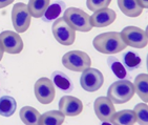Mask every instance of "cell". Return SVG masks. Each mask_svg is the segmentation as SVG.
I'll use <instances>...</instances> for the list:
<instances>
[{
	"label": "cell",
	"mask_w": 148,
	"mask_h": 125,
	"mask_svg": "<svg viewBox=\"0 0 148 125\" xmlns=\"http://www.w3.org/2000/svg\"><path fill=\"white\" fill-rule=\"evenodd\" d=\"M92 45L99 53L107 55L118 54L127 47L126 43L123 41L121 35L118 32H106L99 34L95 37Z\"/></svg>",
	"instance_id": "6da1fadb"
},
{
	"label": "cell",
	"mask_w": 148,
	"mask_h": 125,
	"mask_svg": "<svg viewBox=\"0 0 148 125\" xmlns=\"http://www.w3.org/2000/svg\"><path fill=\"white\" fill-rule=\"evenodd\" d=\"M134 94L136 91L134 83H131L129 80L120 79L108 87L107 98L114 104H124L128 102Z\"/></svg>",
	"instance_id": "7a4b0ae2"
},
{
	"label": "cell",
	"mask_w": 148,
	"mask_h": 125,
	"mask_svg": "<svg viewBox=\"0 0 148 125\" xmlns=\"http://www.w3.org/2000/svg\"><path fill=\"white\" fill-rule=\"evenodd\" d=\"M89 16L86 12L78 8H69L63 15V19L76 32H90L92 26L90 24Z\"/></svg>",
	"instance_id": "3957f363"
},
{
	"label": "cell",
	"mask_w": 148,
	"mask_h": 125,
	"mask_svg": "<svg viewBox=\"0 0 148 125\" xmlns=\"http://www.w3.org/2000/svg\"><path fill=\"white\" fill-rule=\"evenodd\" d=\"M62 64L69 71L82 73L91 65V60L88 55L82 51H71L62 57Z\"/></svg>",
	"instance_id": "277c9868"
},
{
	"label": "cell",
	"mask_w": 148,
	"mask_h": 125,
	"mask_svg": "<svg viewBox=\"0 0 148 125\" xmlns=\"http://www.w3.org/2000/svg\"><path fill=\"white\" fill-rule=\"evenodd\" d=\"M32 16L27 4L22 2L16 3L12 9V23L18 34H22L29 30Z\"/></svg>",
	"instance_id": "5b68a950"
},
{
	"label": "cell",
	"mask_w": 148,
	"mask_h": 125,
	"mask_svg": "<svg viewBox=\"0 0 148 125\" xmlns=\"http://www.w3.org/2000/svg\"><path fill=\"white\" fill-rule=\"evenodd\" d=\"M126 45L134 48H144L148 44L147 32L137 26H126L120 33Z\"/></svg>",
	"instance_id": "8992f818"
},
{
	"label": "cell",
	"mask_w": 148,
	"mask_h": 125,
	"mask_svg": "<svg viewBox=\"0 0 148 125\" xmlns=\"http://www.w3.org/2000/svg\"><path fill=\"white\" fill-rule=\"evenodd\" d=\"M51 32L55 39L62 45H71L76 39V31L67 24L65 20L58 18L51 26Z\"/></svg>",
	"instance_id": "52a82bcc"
},
{
	"label": "cell",
	"mask_w": 148,
	"mask_h": 125,
	"mask_svg": "<svg viewBox=\"0 0 148 125\" xmlns=\"http://www.w3.org/2000/svg\"><path fill=\"white\" fill-rule=\"evenodd\" d=\"M34 93L36 99L41 104H49L54 101L56 96L54 83L51 79L42 77L36 81L34 85Z\"/></svg>",
	"instance_id": "ba28073f"
},
{
	"label": "cell",
	"mask_w": 148,
	"mask_h": 125,
	"mask_svg": "<svg viewBox=\"0 0 148 125\" xmlns=\"http://www.w3.org/2000/svg\"><path fill=\"white\" fill-rule=\"evenodd\" d=\"M103 83H104V77L99 69L88 67L82 71L80 78V84L84 91L88 93H95L102 87Z\"/></svg>",
	"instance_id": "9c48e42d"
},
{
	"label": "cell",
	"mask_w": 148,
	"mask_h": 125,
	"mask_svg": "<svg viewBox=\"0 0 148 125\" xmlns=\"http://www.w3.org/2000/svg\"><path fill=\"white\" fill-rule=\"evenodd\" d=\"M0 43L4 49V53L8 54H20L23 49L22 38L17 32L4 31L0 33Z\"/></svg>",
	"instance_id": "30bf717a"
},
{
	"label": "cell",
	"mask_w": 148,
	"mask_h": 125,
	"mask_svg": "<svg viewBox=\"0 0 148 125\" xmlns=\"http://www.w3.org/2000/svg\"><path fill=\"white\" fill-rule=\"evenodd\" d=\"M94 109L96 116L102 123H110L112 116L116 113L114 103L107 97H99L94 103Z\"/></svg>",
	"instance_id": "8fae6325"
},
{
	"label": "cell",
	"mask_w": 148,
	"mask_h": 125,
	"mask_svg": "<svg viewBox=\"0 0 148 125\" xmlns=\"http://www.w3.org/2000/svg\"><path fill=\"white\" fill-rule=\"evenodd\" d=\"M59 111L64 114V116L76 117L83 111L82 101L73 96H63L59 100Z\"/></svg>",
	"instance_id": "7c38bea8"
},
{
	"label": "cell",
	"mask_w": 148,
	"mask_h": 125,
	"mask_svg": "<svg viewBox=\"0 0 148 125\" xmlns=\"http://www.w3.org/2000/svg\"><path fill=\"white\" fill-rule=\"evenodd\" d=\"M116 17L117 14L114 10L104 8L94 12V14L89 17V20L92 27H106L114 22Z\"/></svg>",
	"instance_id": "4fadbf2b"
},
{
	"label": "cell",
	"mask_w": 148,
	"mask_h": 125,
	"mask_svg": "<svg viewBox=\"0 0 148 125\" xmlns=\"http://www.w3.org/2000/svg\"><path fill=\"white\" fill-rule=\"evenodd\" d=\"M118 5L123 14L131 18L139 17L143 12L137 0H118Z\"/></svg>",
	"instance_id": "5bb4252c"
},
{
	"label": "cell",
	"mask_w": 148,
	"mask_h": 125,
	"mask_svg": "<svg viewBox=\"0 0 148 125\" xmlns=\"http://www.w3.org/2000/svg\"><path fill=\"white\" fill-rule=\"evenodd\" d=\"M53 78V83L54 85H56L60 91H64V93H71L74 89V83L71 81V78L67 77V75H65L63 71H56L51 75Z\"/></svg>",
	"instance_id": "9a60e30c"
},
{
	"label": "cell",
	"mask_w": 148,
	"mask_h": 125,
	"mask_svg": "<svg viewBox=\"0 0 148 125\" xmlns=\"http://www.w3.org/2000/svg\"><path fill=\"white\" fill-rule=\"evenodd\" d=\"M110 123L114 125H132L137 123V118L134 111L124 109V111L114 113L110 120Z\"/></svg>",
	"instance_id": "2e32d148"
},
{
	"label": "cell",
	"mask_w": 148,
	"mask_h": 125,
	"mask_svg": "<svg viewBox=\"0 0 148 125\" xmlns=\"http://www.w3.org/2000/svg\"><path fill=\"white\" fill-rule=\"evenodd\" d=\"M65 120V116L60 111H49L40 116L39 125H61Z\"/></svg>",
	"instance_id": "e0dca14e"
},
{
	"label": "cell",
	"mask_w": 148,
	"mask_h": 125,
	"mask_svg": "<svg viewBox=\"0 0 148 125\" xmlns=\"http://www.w3.org/2000/svg\"><path fill=\"white\" fill-rule=\"evenodd\" d=\"M64 9H65V3L63 1H60V0L56 1V2L51 3L47 6V9L45 10L41 19L44 22H51L53 20H56L60 17V15Z\"/></svg>",
	"instance_id": "ac0fdd59"
},
{
	"label": "cell",
	"mask_w": 148,
	"mask_h": 125,
	"mask_svg": "<svg viewBox=\"0 0 148 125\" xmlns=\"http://www.w3.org/2000/svg\"><path fill=\"white\" fill-rule=\"evenodd\" d=\"M134 91L138 94V96L141 98L142 101L147 103L148 101V75L147 74H140L137 76L134 83Z\"/></svg>",
	"instance_id": "d6986e66"
},
{
	"label": "cell",
	"mask_w": 148,
	"mask_h": 125,
	"mask_svg": "<svg viewBox=\"0 0 148 125\" xmlns=\"http://www.w3.org/2000/svg\"><path fill=\"white\" fill-rule=\"evenodd\" d=\"M20 119L24 124L29 125H35L38 124L40 119V113L36 108L32 107V106H24L20 109L19 111Z\"/></svg>",
	"instance_id": "ffe728a7"
},
{
	"label": "cell",
	"mask_w": 148,
	"mask_h": 125,
	"mask_svg": "<svg viewBox=\"0 0 148 125\" xmlns=\"http://www.w3.org/2000/svg\"><path fill=\"white\" fill-rule=\"evenodd\" d=\"M17 109L16 100L11 96H2L0 98V115L2 117H11Z\"/></svg>",
	"instance_id": "44dd1931"
},
{
	"label": "cell",
	"mask_w": 148,
	"mask_h": 125,
	"mask_svg": "<svg viewBox=\"0 0 148 125\" xmlns=\"http://www.w3.org/2000/svg\"><path fill=\"white\" fill-rule=\"evenodd\" d=\"M51 0H29V11L31 16L34 18H41L45 10L49 5Z\"/></svg>",
	"instance_id": "7402d4cb"
},
{
	"label": "cell",
	"mask_w": 148,
	"mask_h": 125,
	"mask_svg": "<svg viewBox=\"0 0 148 125\" xmlns=\"http://www.w3.org/2000/svg\"><path fill=\"white\" fill-rule=\"evenodd\" d=\"M142 64V59L140 55L134 52H127L123 55V65L125 66L128 71H132L137 69Z\"/></svg>",
	"instance_id": "603a6c76"
},
{
	"label": "cell",
	"mask_w": 148,
	"mask_h": 125,
	"mask_svg": "<svg viewBox=\"0 0 148 125\" xmlns=\"http://www.w3.org/2000/svg\"><path fill=\"white\" fill-rule=\"evenodd\" d=\"M107 64L116 77L119 79H125V77L127 76V71H126L125 66L123 65V63L118 58L114 57V56L108 57L107 58Z\"/></svg>",
	"instance_id": "cb8c5ba5"
},
{
	"label": "cell",
	"mask_w": 148,
	"mask_h": 125,
	"mask_svg": "<svg viewBox=\"0 0 148 125\" xmlns=\"http://www.w3.org/2000/svg\"><path fill=\"white\" fill-rule=\"evenodd\" d=\"M136 118H137V122L139 124H147L148 123V105L147 103L143 102L139 103L136 105L134 109Z\"/></svg>",
	"instance_id": "d4e9b609"
},
{
	"label": "cell",
	"mask_w": 148,
	"mask_h": 125,
	"mask_svg": "<svg viewBox=\"0 0 148 125\" xmlns=\"http://www.w3.org/2000/svg\"><path fill=\"white\" fill-rule=\"evenodd\" d=\"M111 0H86L87 9L91 12H96L98 10L108 8Z\"/></svg>",
	"instance_id": "484cf974"
},
{
	"label": "cell",
	"mask_w": 148,
	"mask_h": 125,
	"mask_svg": "<svg viewBox=\"0 0 148 125\" xmlns=\"http://www.w3.org/2000/svg\"><path fill=\"white\" fill-rule=\"evenodd\" d=\"M13 2H14V0H0V9H4Z\"/></svg>",
	"instance_id": "4316f807"
},
{
	"label": "cell",
	"mask_w": 148,
	"mask_h": 125,
	"mask_svg": "<svg viewBox=\"0 0 148 125\" xmlns=\"http://www.w3.org/2000/svg\"><path fill=\"white\" fill-rule=\"evenodd\" d=\"M137 1L142 9H147L148 8V0H137Z\"/></svg>",
	"instance_id": "83f0119b"
},
{
	"label": "cell",
	"mask_w": 148,
	"mask_h": 125,
	"mask_svg": "<svg viewBox=\"0 0 148 125\" xmlns=\"http://www.w3.org/2000/svg\"><path fill=\"white\" fill-rule=\"evenodd\" d=\"M3 55H4V49H3L2 45H1V43H0V61L2 60Z\"/></svg>",
	"instance_id": "f1b7e54d"
}]
</instances>
